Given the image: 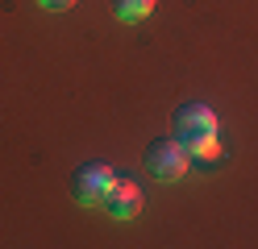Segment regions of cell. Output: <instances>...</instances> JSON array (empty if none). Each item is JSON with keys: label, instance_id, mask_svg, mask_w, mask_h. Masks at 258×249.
<instances>
[{"label": "cell", "instance_id": "obj_1", "mask_svg": "<svg viewBox=\"0 0 258 249\" xmlns=\"http://www.w3.org/2000/svg\"><path fill=\"white\" fill-rule=\"evenodd\" d=\"M217 129H221V125H217V112H213V108H204V104H183L179 112H175V121H171V137L191 154L200 141L217 137Z\"/></svg>", "mask_w": 258, "mask_h": 249}, {"label": "cell", "instance_id": "obj_2", "mask_svg": "<svg viewBox=\"0 0 258 249\" xmlns=\"http://www.w3.org/2000/svg\"><path fill=\"white\" fill-rule=\"evenodd\" d=\"M142 162H146V175H154L158 183H175V179L187 175L191 154L175 137H158V141L146 145V158H142Z\"/></svg>", "mask_w": 258, "mask_h": 249}, {"label": "cell", "instance_id": "obj_3", "mask_svg": "<svg viewBox=\"0 0 258 249\" xmlns=\"http://www.w3.org/2000/svg\"><path fill=\"white\" fill-rule=\"evenodd\" d=\"M112 179H117L112 166H104V162H84V166L71 175V195H75L84 208H100Z\"/></svg>", "mask_w": 258, "mask_h": 249}, {"label": "cell", "instance_id": "obj_4", "mask_svg": "<svg viewBox=\"0 0 258 249\" xmlns=\"http://www.w3.org/2000/svg\"><path fill=\"white\" fill-rule=\"evenodd\" d=\"M108 216H117V220H134V216L142 212V187L138 183H129V179H112L108 183V191H104V204H100Z\"/></svg>", "mask_w": 258, "mask_h": 249}, {"label": "cell", "instance_id": "obj_5", "mask_svg": "<svg viewBox=\"0 0 258 249\" xmlns=\"http://www.w3.org/2000/svg\"><path fill=\"white\" fill-rule=\"evenodd\" d=\"M158 0H112V17L125 25H134V21H146V17L154 13Z\"/></svg>", "mask_w": 258, "mask_h": 249}, {"label": "cell", "instance_id": "obj_6", "mask_svg": "<svg viewBox=\"0 0 258 249\" xmlns=\"http://www.w3.org/2000/svg\"><path fill=\"white\" fill-rule=\"evenodd\" d=\"M42 9H50V13H67V9H75V0H38Z\"/></svg>", "mask_w": 258, "mask_h": 249}]
</instances>
